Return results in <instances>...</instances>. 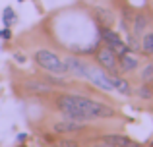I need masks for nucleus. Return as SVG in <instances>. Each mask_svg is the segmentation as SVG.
<instances>
[{
  "label": "nucleus",
  "mask_w": 153,
  "mask_h": 147,
  "mask_svg": "<svg viewBox=\"0 0 153 147\" xmlns=\"http://www.w3.org/2000/svg\"><path fill=\"white\" fill-rule=\"evenodd\" d=\"M142 78H143V81H151L153 79V64L146 66V70L142 72Z\"/></svg>",
  "instance_id": "16"
},
{
  "label": "nucleus",
  "mask_w": 153,
  "mask_h": 147,
  "mask_svg": "<svg viewBox=\"0 0 153 147\" xmlns=\"http://www.w3.org/2000/svg\"><path fill=\"white\" fill-rule=\"evenodd\" d=\"M95 147H114V145H111V143H103V145H95Z\"/></svg>",
  "instance_id": "21"
},
{
  "label": "nucleus",
  "mask_w": 153,
  "mask_h": 147,
  "mask_svg": "<svg viewBox=\"0 0 153 147\" xmlns=\"http://www.w3.org/2000/svg\"><path fill=\"white\" fill-rule=\"evenodd\" d=\"M72 99H74V103L89 118H112L114 116V109L103 105V103L91 101V99H87V97H78V95H72Z\"/></svg>",
  "instance_id": "1"
},
{
  "label": "nucleus",
  "mask_w": 153,
  "mask_h": 147,
  "mask_svg": "<svg viewBox=\"0 0 153 147\" xmlns=\"http://www.w3.org/2000/svg\"><path fill=\"white\" fill-rule=\"evenodd\" d=\"M64 64H66L68 70H72L76 75H79V78H85V66L82 60H78V58H66L64 60Z\"/></svg>",
  "instance_id": "8"
},
{
  "label": "nucleus",
  "mask_w": 153,
  "mask_h": 147,
  "mask_svg": "<svg viewBox=\"0 0 153 147\" xmlns=\"http://www.w3.org/2000/svg\"><path fill=\"white\" fill-rule=\"evenodd\" d=\"M54 130L56 134H72V132H78V130H82V124L76 120H70V122H58V124H54Z\"/></svg>",
  "instance_id": "7"
},
{
  "label": "nucleus",
  "mask_w": 153,
  "mask_h": 147,
  "mask_svg": "<svg viewBox=\"0 0 153 147\" xmlns=\"http://www.w3.org/2000/svg\"><path fill=\"white\" fill-rule=\"evenodd\" d=\"M56 106H58L60 110H64V114H66L68 118H72V120H76V122H87V120H91V118L74 103L72 95H60V97H56Z\"/></svg>",
  "instance_id": "3"
},
{
  "label": "nucleus",
  "mask_w": 153,
  "mask_h": 147,
  "mask_svg": "<svg viewBox=\"0 0 153 147\" xmlns=\"http://www.w3.org/2000/svg\"><path fill=\"white\" fill-rule=\"evenodd\" d=\"M147 23H149V21H147L146 16H142V14L136 16V19H134V31H136V33H142V31L147 27Z\"/></svg>",
  "instance_id": "12"
},
{
  "label": "nucleus",
  "mask_w": 153,
  "mask_h": 147,
  "mask_svg": "<svg viewBox=\"0 0 153 147\" xmlns=\"http://www.w3.org/2000/svg\"><path fill=\"white\" fill-rule=\"evenodd\" d=\"M85 78H89L91 83H95L97 87H101V89H105V91H112L114 89L111 78L107 75V72H101V70H97V68L85 66Z\"/></svg>",
  "instance_id": "5"
},
{
  "label": "nucleus",
  "mask_w": 153,
  "mask_h": 147,
  "mask_svg": "<svg viewBox=\"0 0 153 147\" xmlns=\"http://www.w3.org/2000/svg\"><path fill=\"white\" fill-rule=\"evenodd\" d=\"M142 47H143V54L151 56V54H153V33H147L146 37H143Z\"/></svg>",
  "instance_id": "13"
},
{
  "label": "nucleus",
  "mask_w": 153,
  "mask_h": 147,
  "mask_svg": "<svg viewBox=\"0 0 153 147\" xmlns=\"http://www.w3.org/2000/svg\"><path fill=\"white\" fill-rule=\"evenodd\" d=\"M120 68L124 70V72H134L136 68H138V58L130 56V54H122L120 56Z\"/></svg>",
  "instance_id": "9"
},
{
  "label": "nucleus",
  "mask_w": 153,
  "mask_h": 147,
  "mask_svg": "<svg viewBox=\"0 0 153 147\" xmlns=\"http://www.w3.org/2000/svg\"><path fill=\"white\" fill-rule=\"evenodd\" d=\"M16 14H14V10H12V8H6V10H4V14H2V21H4V25L6 27H10L12 23H16Z\"/></svg>",
  "instance_id": "14"
},
{
  "label": "nucleus",
  "mask_w": 153,
  "mask_h": 147,
  "mask_svg": "<svg viewBox=\"0 0 153 147\" xmlns=\"http://www.w3.org/2000/svg\"><path fill=\"white\" fill-rule=\"evenodd\" d=\"M111 81H112V87H114V89H118L120 93H128V91H130L128 81H126V79H122V78H118V75H112Z\"/></svg>",
  "instance_id": "11"
},
{
  "label": "nucleus",
  "mask_w": 153,
  "mask_h": 147,
  "mask_svg": "<svg viewBox=\"0 0 153 147\" xmlns=\"http://www.w3.org/2000/svg\"><path fill=\"white\" fill-rule=\"evenodd\" d=\"M12 37V33H10V29H0V39H4V41H8V39Z\"/></svg>",
  "instance_id": "19"
},
{
  "label": "nucleus",
  "mask_w": 153,
  "mask_h": 147,
  "mask_svg": "<svg viewBox=\"0 0 153 147\" xmlns=\"http://www.w3.org/2000/svg\"><path fill=\"white\" fill-rule=\"evenodd\" d=\"M138 95H140V97H143V99H151V91L146 89V87H140V89H138Z\"/></svg>",
  "instance_id": "17"
},
{
  "label": "nucleus",
  "mask_w": 153,
  "mask_h": 147,
  "mask_svg": "<svg viewBox=\"0 0 153 147\" xmlns=\"http://www.w3.org/2000/svg\"><path fill=\"white\" fill-rule=\"evenodd\" d=\"M60 147H78V143H74V141H60Z\"/></svg>",
  "instance_id": "20"
},
{
  "label": "nucleus",
  "mask_w": 153,
  "mask_h": 147,
  "mask_svg": "<svg viewBox=\"0 0 153 147\" xmlns=\"http://www.w3.org/2000/svg\"><path fill=\"white\" fill-rule=\"evenodd\" d=\"M103 39H105V43H107V47L116 54V56H122V54L130 52L128 45L122 41V37H118V35L114 33V31H111V29H103Z\"/></svg>",
  "instance_id": "4"
},
{
  "label": "nucleus",
  "mask_w": 153,
  "mask_h": 147,
  "mask_svg": "<svg viewBox=\"0 0 153 147\" xmlns=\"http://www.w3.org/2000/svg\"><path fill=\"white\" fill-rule=\"evenodd\" d=\"M95 16L99 18V21L103 23V25H112V21H114V16H112V12H108V10H105V8L101 6H97L95 8Z\"/></svg>",
  "instance_id": "10"
},
{
  "label": "nucleus",
  "mask_w": 153,
  "mask_h": 147,
  "mask_svg": "<svg viewBox=\"0 0 153 147\" xmlns=\"http://www.w3.org/2000/svg\"><path fill=\"white\" fill-rule=\"evenodd\" d=\"M35 62H37L45 72H49L52 75H60V74L68 72L64 60H60V58L56 56L54 52H51V50H37V52H35Z\"/></svg>",
  "instance_id": "2"
},
{
  "label": "nucleus",
  "mask_w": 153,
  "mask_h": 147,
  "mask_svg": "<svg viewBox=\"0 0 153 147\" xmlns=\"http://www.w3.org/2000/svg\"><path fill=\"white\" fill-rule=\"evenodd\" d=\"M138 41H136L134 37H128V49H132V50H138Z\"/></svg>",
  "instance_id": "18"
},
{
  "label": "nucleus",
  "mask_w": 153,
  "mask_h": 147,
  "mask_svg": "<svg viewBox=\"0 0 153 147\" xmlns=\"http://www.w3.org/2000/svg\"><path fill=\"white\" fill-rule=\"evenodd\" d=\"M19 2H23V0H19Z\"/></svg>",
  "instance_id": "22"
},
{
  "label": "nucleus",
  "mask_w": 153,
  "mask_h": 147,
  "mask_svg": "<svg viewBox=\"0 0 153 147\" xmlns=\"http://www.w3.org/2000/svg\"><path fill=\"white\" fill-rule=\"evenodd\" d=\"M97 60H99V64L103 66L105 70H108V72H114L116 70V54L112 52L111 49H101L97 52Z\"/></svg>",
  "instance_id": "6"
},
{
  "label": "nucleus",
  "mask_w": 153,
  "mask_h": 147,
  "mask_svg": "<svg viewBox=\"0 0 153 147\" xmlns=\"http://www.w3.org/2000/svg\"><path fill=\"white\" fill-rule=\"evenodd\" d=\"M27 89L29 91H37V93H49V85L45 83H37V81H27Z\"/></svg>",
  "instance_id": "15"
}]
</instances>
